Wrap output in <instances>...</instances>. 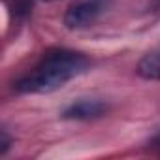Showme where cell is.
Returning a JSON list of instances; mask_svg holds the SVG:
<instances>
[{"label": "cell", "instance_id": "obj_1", "mask_svg": "<svg viewBox=\"0 0 160 160\" xmlns=\"http://www.w3.org/2000/svg\"><path fill=\"white\" fill-rule=\"evenodd\" d=\"M87 68L89 58L83 53L72 49H51L27 75L13 83V91L19 94H49L62 89Z\"/></svg>", "mask_w": 160, "mask_h": 160}, {"label": "cell", "instance_id": "obj_2", "mask_svg": "<svg viewBox=\"0 0 160 160\" xmlns=\"http://www.w3.org/2000/svg\"><path fill=\"white\" fill-rule=\"evenodd\" d=\"M109 0H75L64 13V25L70 30L87 28L106 12Z\"/></svg>", "mask_w": 160, "mask_h": 160}, {"label": "cell", "instance_id": "obj_3", "mask_svg": "<svg viewBox=\"0 0 160 160\" xmlns=\"http://www.w3.org/2000/svg\"><path fill=\"white\" fill-rule=\"evenodd\" d=\"M108 111V104L96 98H81L77 102H72L64 111H62V119L68 121H92V119H100L102 115H106Z\"/></svg>", "mask_w": 160, "mask_h": 160}, {"label": "cell", "instance_id": "obj_4", "mask_svg": "<svg viewBox=\"0 0 160 160\" xmlns=\"http://www.w3.org/2000/svg\"><path fill=\"white\" fill-rule=\"evenodd\" d=\"M136 73L147 81H160V45L151 49L138 62Z\"/></svg>", "mask_w": 160, "mask_h": 160}, {"label": "cell", "instance_id": "obj_5", "mask_svg": "<svg viewBox=\"0 0 160 160\" xmlns=\"http://www.w3.org/2000/svg\"><path fill=\"white\" fill-rule=\"evenodd\" d=\"M0 134H2V143H0L2 147H0V152H2V154H6V152H8V149H10V143H12V139H10V136H8V130H6V128H2V130H0Z\"/></svg>", "mask_w": 160, "mask_h": 160}, {"label": "cell", "instance_id": "obj_6", "mask_svg": "<svg viewBox=\"0 0 160 160\" xmlns=\"http://www.w3.org/2000/svg\"><path fill=\"white\" fill-rule=\"evenodd\" d=\"M156 139H158V141H160V134H158V138H156Z\"/></svg>", "mask_w": 160, "mask_h": 160}, {"label": "cell", "instance_id": "obj_7", "mask_svg": "<svg viewBox=\"0 0 160 160\" xmlns=\"http://www.w3.org/2000/svg\"><path fill=\"white\" fill-rule=\"evenodd\" d=\"M45 2H53V0H45Z\"/></svg>", "mask_w": 160, "mask_h": 160}]
</instances>
